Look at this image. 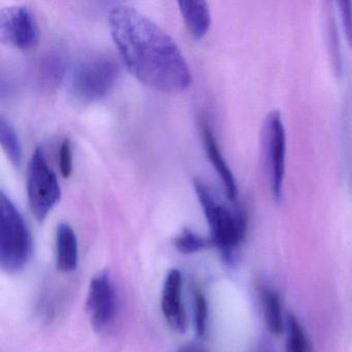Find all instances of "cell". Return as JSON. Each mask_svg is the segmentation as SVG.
<instances>
[{
    "instance_id": "1",
    "label": "cell",
    "mask_w": 352,
    "mask_h": 352,
    "mask_svg": "<svg viewBox=\"0 0 352 352\" xmlns=\"http://www.w3.org/2000/svg\"><path fill=\"white\" fill-rule=\"evenodd\" d=\"M113 40L131 75L140 82L175 94L187 89L191 74L174 40L149 17L127 5L109 14Z\"/></svg>"
},
{
    "instance_id": "2",
    "label": "cell",
    "mask_w": 352,
    "mask_h": 352,
    "mask_svg": "<svg viewBox=\"0 0 352 352\" xmlns=\"http://www.w3.org/2000/svg\"><path fill=\"white\" fill-rule=\"evenodd\" d=\"M195 188L209 224L212 244L217 247L226 265H234L239 247L246 234V212L224 205L207 185L197 179L195 180Z\"/></svg>"
},
{
    "instance_id": "3",
    "label": "cell",
    "mask_w": 352,
    "mask_h": 352,
    "mask_svg": "<svg viewBox=\"0 0 352 352\" xmlns=\"http://www.w3.org/2000/svg\"><path fill=\"white\" fill-rule=\"evenodd\" d=\"M32 242L30 230L14 201L0 192V265L7 273L21 271L30 261Z\"/></svg>"
},
{
    "instance_id": "4",
    "label": "cell",
    "mask_w": 352,
    "mask_h": 352,
    "mask_svg": "<svg viewBox=\"0 0 352 352\" xmlns=\"http://www.w3.org/2000/svg\"><path fill=\"white\" fill-rule=\"evenodd\" d=\"M261 151L274 199L279 203L285 178L286 131L279 111L270 112L261 127Z\"/></svg>"
},
{
    "instance_id": "5",
    "label": "cell",
    "mask_w": 352,
    "mask_h": 352,
    "mask_svg": "<svg viewBox=\"0 0 352 352\" xmlns=\"http://www.w3.org/2000/svg\"><path fill=\"white\" fill-rule=\"evenodd\" d=\"M26 188L30 209L34 216L43 221L60 199L61 188L42 148H36L30 158Z\"/></svg>"
},
{
    "instance_id": "6",
    "label": "cell",
    "mask_w": 352,
    "mask_h": 352,
    "mask_svg": "<svg viewBox=\"0 0 352 352\" xmlns=\"http://www.w3.org/2000/svg\"><path fill=\"white\" fill-rule=\"evenodd\" d=\"M118 76L119 67L114 59L94 57L76 69L72 77V92L82 102H96L109 94Z\"/></svg>"
},
{
    "instance_id": "7",
    "label": "cell",
    "mask_w": 352,
    "mask_h": 352,
    "mask_svg": "<svg viewBox=\"0 0 352 352\" xmlns=\"http://www.w3.org/2000/svg\"><path fill=\"white\" fill-rule=\"evenodd\" d=\"M40 38L36 16L26 6L14 5L0 9V40L20 50L34 48Z\"/></svg>"
},
{
    "instance_id": "8",
    "label": "cell",
    "mask_w": 352,
    "mask_h": 352,
    "mask_svg": "<svg viewBox=\"0 0 352 352\" xmlns=\"http://www.w3.org/2000/svg\"><path fill=\"white\" fill-rule=\"evenodd\" d=\"M87 309L96 331L110 327L116 316L117 298L114 282L109 270L98 272L90 282Z\"/></svg>"
},
{
    "instance_id": "9",
    "label": "cell",
    "mask_w": 352,
    "mask_h": 352,
    "mask_svg": "<svg viewBox=\"0 0 352 352\" xmlns=\"http://www.w3.org/2000/svg\"><path fill=\"white\" fill-rule=\"evenodd\" d=\"M162 309L168 325L177 333L187 329V315L182 300V275L179 270L168 272L162 288Z\"/></svg>"
},
{
    "instance_id": "10",
    "label": "cell",
    "mask_w": 352,
    "mask_h": 352,
    "mask_svg": "<svg viewBox=\"0 0 352 352\" xmlns=\"http://www.w3.org/2000/svg\"><path fill=\"white\" fill-rule=\"evenodd\" d=\"M201 124L204 144H205L206 152L209 156L210 162H212L221 179L222 184L226 189V197L230 201L234 203L238 199V185H236L234 174L228 166V162L224 160L220 148L218 147L213 131L206 121H201Z\"/></svg>"
},
{
    "instance_id": "11",
    "label": "cell",
    "mask_w": 352,
    "mask_h": 352,
    "mask_svg": "<svg viewBox=\"0 0 352 352\" xmlns=\"http://www.w3.org/2000/svg\"><path fill=\"white\" fill-rule=\"evenodd\" d=\"M79 263V246L75 230L69 223L59 224L56 232L57 269L63 273L76 271Z\"/></svg>"
},
{
    "instance_id": "12",
    "label": "cell",
    "mask_w": 352,
    "mask_h": 352,
    "mask_svg": "<svg viewBox=\"0 0 352 352\" xmlns=\"http://www.w3.org/2000/svg\"><path fill=\"white\" fill-rule=\"evenodd\" d=\"M178 6L191 36L201 40L207 34L211 26L209 3L204 0H179Z\"/></svg>"
},
{
    "instance_id": "13",
    "label": "cell",
    "mask_w": 352,
    "mask_h": 352,
    "mask_svg": "<svg viewBox=\"0 0 352 352\" xmlns=\"http://www.w3.org/2000/svg\"><path fill=\"white\" fill-rule=\"evenodd\" d=\"M261 296L267 329L272 335H281L285 329V323L279 296L270 286H261Z\"/></svg>"
},
{
    "instance_id": "14",
    "label": "cell",
    "mask_w": 352,
    "mask_h": 352,
    "mask_svg": "<svg viewBox=\"0 0 352 352\" xmlns=\"http://www.w3.org/2000/svg\"><path fill=\"white\" fill-rule=\"evenodd\" d=\"M0 142L3 151L15 166H21L22 145L15 129L6 120L5 117L0 118Z\"/></svg>"
},
{
    "instance_id": "15",
    "label": "cell",
    "mask_w": 352,
    "mask_h": 352,
    "mask_svg": "<svg viewBox=\"0 0 352 352\" xmlns=\"http://www.w3.org/2000/svg\"><path fill=\"white\" fill-rule=\"evenodd\" d=\"M211 239H206L195 234L189 228H184L175 239V246L183 254H192L212 246Z\"/></svg>"
},
{
    "instance_id": "16",
    "label": "cell",
    "mask_w": 352,
    "mask_h": 352,
    "mask_svg": "<svg viewBox=\"0 0 352 352\" xmlns=\"http://www.w3.org/2000/svg\"><path fill=\"white\" fill-rule=\"evenodd\" d=\"M287 352H312L302 327L294 315L287 317Z\"/></svg>"
},
{
    "instance_id": "17",
    "label": "cell",
    "mask_w": 352,
    "mask_h": 352,
    "mask_svg": "<svg viewBox=\"0 0 352 352\" xmlns=\"http://www.w3.org/2000/svg\"><path fill=\"white\" fill-rule=\"evenodd\" d=\"M331 11L327 12V46H329V55H331V65L337 76L342 73V57L340 50L339 34H338L337 26L335 20L331 18Z\"/></svg>"
},
{
    "instance_id": "18",
    "label": "cell",
    "mask_w": 352,
    "mask_h": 352,
    "mask_svg": "<svg viewBox=\"0 0 352 352\" xmlns=\"http://www.w3.org/2000/svg\"><path fill=\"white\" fill-rule=\"evenodd\" d=\"M193 308H195V331L199 338L205 337L208 329L209 309L205 296L201 290H193Z\"/></svg>"
},
{
    "instance_id": "19",
    "label": "cell",
    "mask_w": 352,
    "mask_h": 352,
    "mask_svg": "<svg viewBox=\"0 0 352 352\" xmlns=\"http://www.w3.org/2000/svg\"><path fill=\"white\" fill-rule=\"evenodd\" d=\"M340 18L343 25L344 34L348 46L352 49V3L346 0H340L337 3Z\"/></svg>"
},
{
    "instance_id": "20",
    "label": "cell",
    "mask_w": 352,
    "mask_h": 352,
    "mask_svg": "<svg viewBox=\"0 0 352 352\" xmlns=\"http://www.w3.org/2000/svg\"><path fill=\"white\" fill-rule=\"evenodd\" d=\"M59 166L60 172L65 178H69L73 172V154H72V145L69 140H65L61 144L59 151Z\"/></svg>"
},
{
    "instance_id": "21",
    "label": "cell",
    "mask_w": 352,
    "mask_h": 352,
    "mask_svg": "<svg viewBox=\"0 0 352 352\" xmlns=\"http://www.w3.org/2000/svg\"><path fill=\"white\" fill-rule=\"evenodd\" d=\"M255 352H276L275 348L272 345L271 342L265 340L261 341L257 346L256 351Z\"/></svg>"
},
{
    "instance_id": "22",
    "label": "cell",
    "mask_w": 352,
    "mask_h": 352,
    "mask_svg": "<svg viewBox=\"0 0 352 352\" xmlns=\"http://www.w3.org/2000/svg\"><path fill=\"white\" fill-rule=\"evenodd\" d=\"M178 352H206L205 350L201 348L197 347V346L188 345L184 346V347L180 348Z\"/></svg>"
}]
</instances>
